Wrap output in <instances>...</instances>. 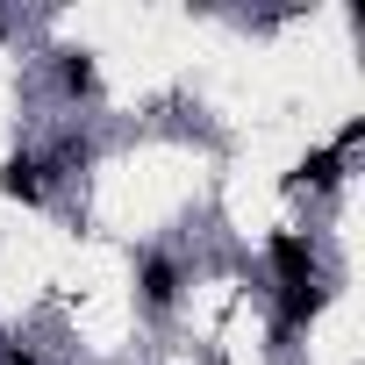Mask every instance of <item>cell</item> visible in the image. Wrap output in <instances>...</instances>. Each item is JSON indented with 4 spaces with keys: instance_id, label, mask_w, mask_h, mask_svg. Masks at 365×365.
I'll return each mask as SVG.
<instances>
[{
    "instance_id": "cell-2",
    "label": "cell",
    "mask_w": 365,
    "mask_h": 365,
    "mask_svg": "<svg viewBox=\"0 0 365 365\" xmlns=\"http://www.w3.org/2000/svg\"><path fill=\"white\" fill-rule=\"evenodd\" d=\"M0 194L22 201V208H43V201H51V172H43V158H36V150H8V158H0Z\"/></svg>"
},
{
    "instance_id": "cell-4",
    "label": "cell",
    "mask_w": 365,
    "mask_h": 365,
    "mask_svg": "<svg viewBox=\"0 0 365 365\" xmlns=\"http://www.w3.org/2000/svg\"><path fill=\"white\" fill-rule=\"evenodd\" d=\"M265 265H272V279H301V272H322V258H315V244H308L301 230H272V244H265Z\"/></svg>"
},
{
    "instance_id": "cell-6",
    "label": "cell",
    "mask_w": 365,
    "mask_h": 365,
    "mask_svg": "<svg viewBox=\"0 0 365 365\" xmlns=\"http://www.w3.org/2000/svg\"><path fill=\"white\" fill-rule=\"evenodd\" d=\"M287 187H308V194H336V187H344V158H336V150H308V158L294 165V179H287Z\"/></svg>"
},
{
    "instance_id": "cell-1",
    "label": "cell",
    "mask_w": 365,
    "mask_h": 365,
    "mask_svg": "<svg viewBox=\"0 0 365 365\" xmlns=\"http://www.w3.org/2000/svg\"><path fill=\"white\" fill-rule=\"evenodd\" d=\"M179 294H187V265H179L172 251H143L136 258V301H143V315H172L179 308Z\"/></svg>"
},
{
    "instance_id": "cell-7",
    "label": "cell",
    "mask_w": 365,
    "mask_h": 365,
    "mask_svg": "<svg viewBox=\"0 0 365 365\" xmlns=\"http://www.w3.org/2000/svg\"><path fill=\"white\" fill-rule=\"evenodd\" d=\"M0 36H8V8H0Z\"/></svg>"
},
{
    "instance_id": "cell-3",
    "label": "cell",
    "mask_w": 365,
    "mask_h": 365,
    "mask_svg": "<svg viewBox=\"0 0 365 365\" xmlns=\"http://www.w3.org/2000/svg\"><path fill=\"white\" fill-rule=\"evenodd\" d=\"M36 158H43L51 187H58V179H72V172H86V165L101 158V143H93V136H86L79 122H65V129H58V143H51V150H36Z\"/></svg>"
},
{
    "instance_id": "cell-5",
    "label": "cell",
    "mask_w": 365,
    "mask_h": 365,
    "mask_svg": "<svg viewBox=\"0 0 365 365\" xmlns=\"http://www.w3.org/2000/svg\"><path fill=\"white\" fill-rule=\"evenodd\" d=\"M58 93H65V101H93V93H101L93 51H79V43H65V51H58Z\"/></svg>"
}]
</instances>
